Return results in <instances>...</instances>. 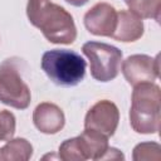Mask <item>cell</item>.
I'll use <instances>...</instances> for the list:
<instances>
[{"label":"cell","instance_id":"1","mask_svg":"<svg viewBox=\"0 0 161 161\" xmlns=\"http://www.w3.org/2000/svg\"><path fill=\"white\" fill-rule=\"evenodd\" d=\"M26 16L30 24L53 44L69 45L77 39L73 16L63 6L50 0H28Z\"/></svg>","mask_w":161,"mask_h":161},{"label":"cell","instance_id":"2","mask_svg":"<svg viewBox=\"0 0 161 161\" xmlns=\"http://www.w3.org/2000/svg\"><path fill=\"white\" fill-rule=\"evenodd\" d=\"M161 121V91L155 83L133 87L130 108V125L137 133H157Z\"/></svg>","mask_w":161,"mask_h":161},{"label":"cell","instance_id":"3","mask_svg":"<svg viewBox=\"0 0 161 161\" xmlns=\"http://www.w3.org/2000/svg\"><path fill=\"white\" fill-rule=\"evenodd\" d=\"M42 69L48 78L60 87H74L86 75L87 63L75 52L68 49H52L43 54Z\"/></svg>","mask_w":161,"mask_h":161},{"label":"cell","instance_id":"4","mask_svg":"<svg viewBox=\"0 0 161 161\" xmlns=\"http://www.w3.org/2000/svg\"><path fill=\"white\" fill-rule=\"evenodd\" d=\"M82 52L89 60L91 75L96 80L106 83L118 75L122 63V52L117 47L91 40L83 44Z\"/></svg>","mask_w":161,"mask_h":161},{"label":"cell","instance_id":"5","mask_svg":"<svg viewBox=\"0 0 161 161\" xmlns=\"http://www.w3.org/2000/svg\"><path fill=\"white\" fill-rule=\"evenodd\" d=\"M19 59L9 58L0 64V102L16 108L25 109L31 101L28 84L19 73Z\"/></svg>","mask_w":161,"mask_h":161},{"label":"cell","instance_id":"6","mask_svg":"<svg viewBox=\"0 0 161 161\" xmlns=\"http://www.w3.org/2000/svg\"><path fill=\"white\" fill-rule=\"evenodd\" d=\"M121 67L125 79L132 87L141 83H153L160 73L158 55L152 58L146 54H132L121 63Z\"/></svg>","mask_w":161,"mask_h":161},{"label":"cell","instance_id":"7","mask_svg":"<svg viewBox=\"0 0 161 161\" xmlns=\"http://www.w3.org/2000/svg\"><path fill=\"white\" fill-rule=\"evenodd\" d=\"M119 122L118 107L108 101L102 99L94 103L84 117V128L97 131L107 137L114 135Z\"/></svg>","mask_w":161,"mask_h":161},{"label":"cell","instance_id":"8","mask_svg":"<svg viewBox=\"0 0 161 161\" xmlns=\"http://www.w3.org/2000/svg\"><path fill=\"white\" fill-rule=\"evenodd\" d=\"M83 23L93 35L112 36L117 24V10L108 3H97L84 14Z\"/></svg>","mask_w":161,"mask_h":161},{"label":"cell","instance_id":"9","mask_svg":"<svg viewBox=\"0 0 161 161\" xmlns=\"http://www.w3.org/2000/svg\"><path fill=\"white\" fill-rule=\"evenodd\" d=\"M33 122L38 131L45 135H54L63 130L65 125L64 112L52 102H42L33 111Z\"/></svg>","mask_w":161,"mask_h":161},{"label":"cell","instance_id":"10","mask_svg":"<svg viewBox=\"0 0 161 161\" xmlns=\"http://www.w3.org/2000/svg\"><path fill=\"white\" fill-rule=\"evenodd\" d=\"M145 31L143 21L141 18L130 10L117 11V24L111 38L122 43H131L138 40Z\"/></svg>","mask_w":161,"mask_h":161},{"label":"cell","instance_id":"11","mask_svg":"<svg viewBox=\"0 0 161 161\" xmlns=\"http://www.w3.org/2000/svg\"><path fill=\"white\" fill-rule=\"evenodd\" d=\"M78 143L80 147V152L83 156V161L86 160H102L103 155L106 153L108 146V137L93 131L87 130L77 136Z\"/></svg>","mask_w":161,"mask_h":161},{"label":"cell","instance_id":"12","mask_svg":"<svg viewBox=\"0 0 161 161\" xmlns=\"http://www.w3.org/2000/svg\"><path fill=\"white\" fill-rule=\"evenodd\" d=\"M31 156L33 146L23 137L10 138L0 147V161H28Z\"/></svg>","mask_w":161,"mask_h":161},{"label":"cell","instance_id":"13","mask_svg":"<svg viewBox=\"0 0 161 161\" xmlns=\"http://www.w3.org/2000/svg\"><path fill=\"white\" fill-rule=\"evenodd\" d=\"M128 10L141 19H160L161 0H123Z\"/></svg>","mask_w":161,"mask_h":161},{"label":"cell","instance_id":"14","mask_svg":"<svg viewBox=\"0 0 161 161\" xmlns=\"http://www.w3.org/2000/svg\"><path fill=\"white\" fill-rule=\"evenodd\" d=\"M161 146L156 142H141L135 146L132 158L135 161L141 160H160Z\"/></svg>","mask_w":161,"mask_h":161},{"label":"cell","instance_id":"15","mask_svg":"<svg viewBox=\"0 0 161 161\" xmlns=\"http://www.w3.org/2000/svg\"><path fill=\"white\" fill-rule=\"evenodd\" d=\"M58 155L59 158L63 161H83V156L77 137L64 140L59 146Z\"/></svg>","mask_w":161,"mask_h":161},{"label":"cell","instance_id":"16","mask_svg":"<svg viewBox=\"0 0 161 161\" xmlns=\"http://www.w3.org/2000/svg\"><path fill=\"white\" fill-rule=\"evenodd\" d=\"M16 119L14 113L8 109L0 111V141H9L14 137Z\"/></svg>","mask_w":161,"mask_h":161},{"label":"cell","instance_id":"17","mask_svg":"<svg viewBox=\"0 0 161 161\" xmlns=\"http://www.w3.org/2000/svg\"><path fill=\"white\" fill-rule=\"evenodd\" d=\"M102 160H125V155L114 147H108L106 153L103 155Z\"/></svg>","mask_w":161,"mask_h":161},{"label":"cell","instance_id":"18","mask_svg":"<svg viewBox=\"0 0 161 161\" xmlns=\"http://www.w3.org/2000/svg\"><path fill=\"white\" fill-rule=\"evenodd\" d=\"M64 1H67L68 4H70V5H73V6H83V5H86L89 0H64Z\"/></svg>","mask_w":161,"mask_h":161}]
</instances>
